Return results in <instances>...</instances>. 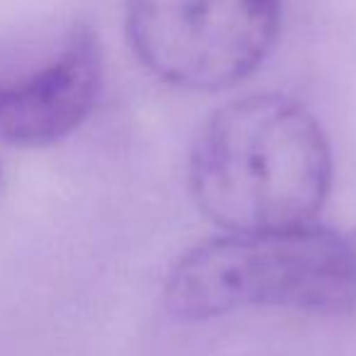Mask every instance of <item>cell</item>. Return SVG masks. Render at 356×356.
I'll list each match as a JSON object with an SVG mask.
<instances>
[{"instance_id": "6da1fadb", "label": "cell", "mask_w": 356, "mask_h": 356, "mask_svg": "<svg viewBox=\"0 0 356 356\" xmlns=\"http://www.w3.org/2000/svg\"><path fill=\"white\" fill-rule=\"evenodd\" d=\"M191 195L222 232L315 222L334 184L320 120L281 93L234 98L203 124L191 152Z\"/></svg>"}, {"instance_id": "3957f363", "label": "cell", "mask_w": 356, "mask_h": 356, "mask_svg": "<svg viewBox=\"0 0 356 356\" xmlns=\"http://www.w3.org/2000/svg\"><path fill=\"white\" fill-rule=\"evenodd\" d=\"M124 32L159 81L215 93L239 86L271 56L281 0H127Z\"/></svg>"}, {"instance_id": "7a4b0ae2", "label": "cell", "mask_w": 356, "mask_h": 356, "mask_svg": "<svg viewBox=\"0 0 356 356\" xmlns=\"http://www.w3.org/2000/svg\"><path fill=\"white\" fill-rule=\"evenodd\" d=\"M163 298L181 320H213L244 307L351 315L356 312V232L320 222L222 232L173 264Z\"/></svg>"}, {"instance_id": "277c9868", "label": "cell", "mask_w": 356, "mask_h": 356, "mask_svg": "<svg viewBox=\"0 0 356 356\" xmlns=\"http://www.w3.org/2000/svg\"><path fill=\"white\" fill-rule=\"evenodd\" d=\"M103 90V47L79 27L59 54L22 79H0V142L40 149L71 137Z\"/></svg>"}]
</instances>
